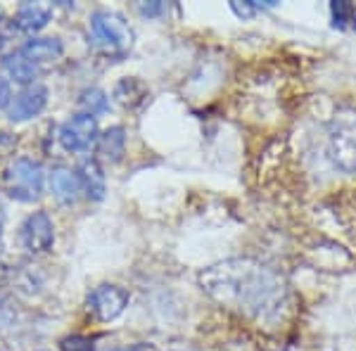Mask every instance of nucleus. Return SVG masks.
I'll list each match as a JSON object with an SVG mask.
<instances>
[{"label":"nucleus","mask_w":356,"mask_h":351,"mask_svg":"<svg viewBox=\"0 0 356 351\" xmlns=\"http://www.w3.org/2000/svg\"><path fill=\"white\" fill-rule=\"evenodd\" d=\"M5 188L13 199L19 202H33L43 193V169L38 162L26 157L15 159L5 171Z\"/></svg>","instance_id":"3"},{"label":"nucleus","mask_w":356,"mask_h":351,"mask_svg":"<svg viewBox=\"0 0 356 351\" xmlns=\"http://www.w3.org/2000/svg\"><path fill=\"white\" fill-rule=\"evenodd\" d=\"M50 17H53V5L50 3H24L19 5L15 15V26L19 31L36 33L48 24Z\"/></svg>","instance_id":"9"},{"label":"nucleus","mask_w":356,"mask_h":351,"mask_svg":"<svg viewBox=\"0 0 356 351\" xmlns=\"http://www.w3.org/2000/svg\"><path fill=\"white\" fill-rule=\"evenodd\" d=\"M19 240H22V245H24V250L31 252V254H43V252H48L55 243L53 218L45 214V211H33L24 221V226H22Z\"/></svg>","instance_id":"7"},{"label":"nucleus","mask_w":356,"mask_h":351,"mask_svg":"<svg viewBox=\"0 0 356 351\" xmlns=\"http://www.w3.org/2000/svg\"><path fill=\"white\" fill-rule=\"evenodd\" d=\"M3 67L8 72V76L13 79L17 83H24V85H33L38 76V67L33 65L31 60H26L22 53H13L3 60Z\"/></svg>","instance_id":"13"},{"label":"nucleus","mask_w":356,"mask_h":351,"mask_svg":"<svg viewBox=\"0 0 356 351\" xmlns=\"http://www.w3.org/2000/svg\"><path fill=\"white\" fill-rule=\"evenodd\" d=\"M79 107L83 109V114L95 117V114H105L107 112L110 100H107V95L102 93L100 88H86L83 93L79 95Z\"/></svg>","instance_id":"15"},{"label":"nucleus","mask_w":356,"mask_h":351,"mask_svg":"<svg viewBox=\"0 0 356 351\" xmlns=\"http://www.w3.org/2000/svg\"><path fill=\"white\" fill-rule=\"evenodd\" d=\"M62 351H95L93 339L83 337V335H69L60 342Z\"/></svg>","instance_id":"17"},{"label":"nucleus","mask_w":356,"mask_h":351,"mask_svg":"<svg viewBox=\"0 0 356 351\" xmlns=\"http://www.w3.org/2000/svg\"><path fill=\"white\" fill-rule=\"evenodd\" d=\"M231 10L240 17V19H250V17L257 15V8H254V3H252V0H247V3H238V0H233Z\"/></svg>","instance_id":"20"},{"label":"nucleus","mask_w":356,"mask_h":351,"mask_svg":"<svg viewBox=\"0 0 356 351\" xmlns=\"http://www.w3.org/2000/svg\"><path fill=\"white\" fill-rule=\"evenodd\" d=\"M0 250H3V226H0Z\"/></svg>","instance_id":"24"},{"label":"nucleus","mask_w":356,"mask_h":351,"mask_svg":"<svg viewBox=\"0 0 356 351\" xmlns=\"http://www.w3.org/2000/svg\"><path fill=\"white\" fill-rule=\"evenodd\" d=\"M332 157L342 169H356V112H342L330 129Z\"/></svg>","instance_id":"4"},{"label":"nucleus","mask_w":356,"mask_h":351,"mask_svg":"<svg viewBox=\"0 0 356 351\" xmlns=\"http://www.w3.org/2000/svg\"><path fill=\"white\" fill-rule=\"evenodd\" d=\"M15 19H8V17L0 15V50L5 48V45L10 43V38H13L15 33Z\"/></svg>","instance_id":"19"},{"label":"nucleus","mask_w":356,"mask_h":351,"mask_svg":"<svg viewBox=\"0 0 356 351\" xmlns=\"http://www.w3.org/2000/svg\"><path fill=\"white\" fill-rule=\"evenodd\" d=\"M90 31H93L95 41L107 50V53L124 55L134 45V28L119 13L110 10H97L90 17Z\"/></svg>","instance_id":"2"},{"label":"nucleus","mask_w":356,"mask_h":351,"mask_svg":"<svg viewBox=\"0 0 356 351\" xmlns=\"http://www.w3.org/2000/svg\"><path fill=\"white\" fill-rule=\"evenodd\" d=\"M79 181H81V190L88 195V199L100 202V199L105 197V190H107L105 174H102V169L93 159H86L81 164V169H79Z\"/></svg>","instance_id":"11"},{"label":"nucleus","mask_w":356,"mask_h":351,"mask_svg":"<svg viewBox=\"0 0 356 351\" xmlns=\"http://www.w3.org/2000/svg\"><path fill=\"white\" fill-rule=\"evenodd\" d=\"M124 147H126V136L122 126H112L105 133L97 138V152L102 154L110 162H119L124 157Z\"/></svg>","instance_id":"14"},{"label":"nucleus","mask_w":356,"mask_h":351,"mask_svg":"<svg viewBox=\"0 0 356 351\" xmlns=\"http://www.w3.org/2000/svg\"><path fill=\"white\" fill-rule=\"evenodd\" d=\"M97 140V119L90 114H76L60 129V142L67 152H83Z\"/></svg>","instance_id":"6"},{"label":"nucleus","mask_w":356,"mask_h":351,"mask_svg":"<svg viewBox=\"0 0 356 351\" xmlns=\"http://www.w3.org/2000/svg\"><path fill=\"white\" fill-rule=\"evenodd\" d=\"M26 60H31L33 65L38 62H53L62 55V43L60 38H31L24 43V48L19 50Z\"/></svg>","instance_id":"12"},{"label":"nucleus","mask_w":356,"mask_h":351,"mask_svg":"<svg viewBox=\"0 0 356 351\" xmlns=\"http://www.w3.org/2000/svg\"><path fill=\"white\" fill-rule=\"evenodd\" d=\"M13 102V90H10V83L5 79H0V109L3 107H10Z\"/></svg>","instance_id":"21"},{"label":"nucleus","mask_w":356,"mask_h":351,"mask_svg":"<svg viewBox=\"0 0 356 351\" xmlns=\"http://www.w3.org/2000/svg\"><path fill=\"white\" fill-rule=\"evenodd\" d=\"M126 307H129V292L119 285H97L88 295V311L102 323L119 318Z\"/></svg>","instance_id":"5"},{"label":"nucleus","mask_w":356,"mask_h":351,"mask_svg":"<svg viewBox=\"0 0 356 351\" xmlns=\"http://www.w3.org/2000/svg\"><path fill=\"white\" fill-rule=\"evenodd\" d=\"M330 17H332V26L344 28V26H347V22H352L354 8L347 3V0H332V3H330Z\"/></svg>","instance_id":"16"},{"label":"nucleus","mask_w":356,"mask_h":351,"mask_svg":"<svg viewBox=\"0 0 356 351\" xmlns=\"http://www.w3.org/2000/svg\"><path fill=\"white\" fill-rule=\"evenodd\" d=\"M50 193H53L62 204L76 202L79 193H81L79 174H74L67 166H55V169L50 171Z\"/></svg>","instance_id":"10"},{"label":"nucleus","mask_w":356,"mask_h":351,"mask_svg":"<svg viewBox=\"0 0 356 351\" xmlns=\"http://www.w3.org/2000/svg\"><path fill=\"white\" fill-rule=\"evenodd\" d=\"M114 351H154L150 344H131V347H124V349H114Z\"/></svg>","instance_id":"23"},{"label":"nucleus","mask_w":356,"mask_h":351,"mask_svg":"<svg viewBox=\"0 0 356 351\" xmlns=\"http://www.w3.org/2000/svg\"><path fill=\"white\" fill-rule=\"evenodd\" d=\"M200 283L216 302L254 318H273L285 307V283L280 275L252 259H228L202 270Z\"/></svg>","instance_id":"1"},{"label":"nucleus","mask_w":356,"mask_h":351,"mask_svg":"<svg viewBox=\"0 0 356 351\" xmlns=\"http://www.w3.org/2000/svg\"><path fill=\"white\" fill-rule=\"evenodd\" d=\"M166 5L162 3V0H152V3H138V13H140L143 17H147V19H154V17L164 15Z\"/></svg>","instance_id":"18"},{"label":"nucleus","mask_w":356,"mask_h":351,"mask_svg":"<svg viewBox=\"0 0 356 351\" xmlns=\"http://www.w3.org/2000/svg\"><path fill=\"white\" fill-rule=\"evenodd\" d=\"M15 145V138L10 133H5V131H0V152H3L5 147H13Z\"/></svg>","instance_id":"22"},{"label":"nucleus","mask_w":356,"mask_h":351,"mask_svg":"<svg viewBox=\"0 0 356 351\" xmlns=\"http://www.w3.org/2000/svg\"><path fill=\"white\" fill-rule=\"evenodd\" d=\"M352 22H354V31H356V8H354V17H352Z\"/></svg>","instance_id":"25"},{"label":"nucleus","mask_w":356,"mask_h":351,"mask_svg":"<svg viewBox=\"0 0 356 351\" xmlns=\"http://www.w3.org/2000/svg\"><path fill=\"white\" fill-rule=\"evenodd\" d=\"M45 105H48V88L41 83L26 85L24 90H19L13 102L8 107V119L10 122H26V119H33L43 112Z\"/></svg>","instance_id":"8"}]
</instances>
